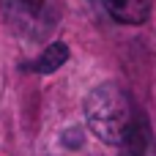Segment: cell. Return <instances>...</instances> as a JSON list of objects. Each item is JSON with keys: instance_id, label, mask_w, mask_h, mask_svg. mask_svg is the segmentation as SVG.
Returning a JSON list of instances; mask_svg holds the SVG:
<instances>
[{"instance_id": "obj_5", "label": "cell", "mask_w": 156, "mask_h": 156, "mask_svg": "<svg viewBox=\"0 0 156 156\" xmlns=\"http://www.w3.org/2000/svg\"><path fill=\"white\" fill-rule=\"evenodd\" d=\"M129 151H132V156H156V137L145 121H137V129L132 134Z\"/></svg>"}, {"instance_id": "obj_4", "label": "cell", "mask_w": 156, "mask_h": 156, "mask_svg": "<svg viewBox=\"0 0 156 156\" xmlns=\"http://www.w3.org/2000/svg\"><path fill=\"white\" fill-rule=\"evenodd\" d=\"M66 60H69V47H66L63 41H55V44H49L47 49H41V55L30 63V69H33L36 74H52V71H58Z\"/></svg>"}, {"instance_id": "obj_2", "label": "cell", "mask_w": 156, "mask_h": 156, "mask_svg": "<svg viewBox=\"0 0 156 156\" xmlns=\"http://www.w3.org/2000/svg\"><path fill=\"white\" fill-rule=\"evenodd\" d=\"M11 30L27 41H44L58 25V0H0Z\"/></svg>"}, {"instance_id": "obj_3", "label": "cell", "mask_w": 156, "mask_h": 156, "mask_svg": "<svg viewBox=\"0 0 156 156\" xmlns=\"http://www.w3.org/2000/svg\"><path fill=\"white\" fill-rule=\"evenodd\" d=\"M107 14L121 25H143L151 11V0H104Z\"/></svg>"}, {"instance_id": "obj_1", "label": "cell", "mask_w": 156, "mask_h": 156, "mask_svg": "<svg viewBox=\"0 0 156 156\" xmlns=\"http://www.w3.org/2000/svg\"><path fill=\"white\" fill-rule=\"evenodd\" d=\"M85 121H88L90 132L101 143H107V145H129L140 118L134 115L132 101L123 93V88L115 85V82H104V85H96L88 93V99H85Z\"/></svg>"}]
</instances>
